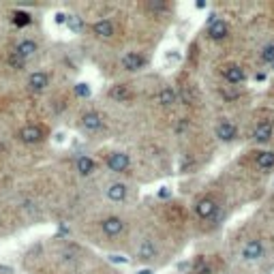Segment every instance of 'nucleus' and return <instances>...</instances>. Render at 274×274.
Here are the masks:
<instances>
[{"instance_id":"nucleus-13","label":"nucleus","mask_w":274,"mask_h":274,"mask_svg":"<svg viewBox=\"0 0 274 274\" xmlns=\"http://www.w3.org/2000/svg\"><path fill=\"white\" fill-rule=\"evenodd\" d=\"M272 135H274L272 122H270V120H263V122H259V124L253 128V135H251V137H253L257 144H265V142L272 140Z\"/></svg>"},{"instance_id":"nucleus-20","label":"nucleus","mask_w":274,"mask_h":274,"mask_svg":"<svg viewBox=\"0 0 274 274\" xmlns=\"http://www.w3.org/2000/svg\"><path fill=\"white\" fill-rule=\"evenodd\" d=\"M109 96H111L114 101H126L128 96H131V90H128L126 84H116V86H111Z\"/></svg>"},{"instance_id":"nucleus-2","label":"nucleus","mask_w":274,"mask_h":274,"mask_svg":"<svg viewBox=\"0 0 274 274\" xmlns=\"http://www.w3.org/2000/svg\"><path fill=\"white\" fill-rule=\"evenodd\" d=\"M263 253H265L263 240H259V238H253V240H248V242L242 246V251H240V257H242L244 261L253 263V261H259L261 257H263Z\"/></svg>"},{"instance_id":"nucleus-16","label":"nucleus","mask_w":274,"mask_h":274,"mask_svg":"<svg viewBox=\"0 0 274 274\" xmlns=\"http://www.w3.org/2000/svg\"><path fill=\"white\" fill-rule=\"evenodd\" d=\"M255 167L261 169V172H270V169H274V152H272V150L257 152V157H255Z\"/></svg>"},{"instance_id":"nucleus-27","label":"nucleus","mask_w":274,"mask_h":274,"mask_svg":"<svg viewBox=\"0 0 274 274\" xmlns=\"http://www.w3.org/2000/svg\"><path fill=\"white\" fill-rule=\"evenodd\" d=\"M150 9H152V11H163V9H167V7H165V5H161V3H152V5H150Z\"/></svg>"},{"instance_id":"nucleus-24","label":"nucleus","mask_w":274,"mask_h":274,"mask_svg":"<svg viewBox=\"0 0 274 274\" xmlns=\"http://www.w3.org/2000/svg\"><path fill=\"white\" fill-rule=\"evenodd\" d=\"M18 26H28L30 24V15L28 13H15V20H13Z\"/></svg>"},{"instance_id":"nucleus-3","label":"nucleus","mask_w":274,"mask_h":274,"mask_svg":"<svg viewBox=\"0 0 274 274\" xmlns=\"http://www.w3.org/2000/svg\"><path fill=\"white\" fill-rule=\"evenodd\" d=\"M221 73H223L225 82L231 84V86H238V84H244L246 82V71L240 67V64H233V62L225 64V67L221 69Z\"/></svg>"},{"instance_id":"nucleus-26","label":"nucleus","mask_w":274,"mask_h":274,"mask_svg":"<svg viewBox=\"0 0 274 274\" xmlns=\"http://www.w3.org/2000/svg\"><path fill=\"white\" fill-rule=\"evenodd\" d=\"M9 62L13 64V67H18V69H20V67H24V62H26V60H22V58H20V56H18V54H15V52H13V54H11V58H9Z\"/></svg>"},{"instance_id":"nucleus-21","label":"nucleus","mask_w":274,"mask_h":274,"mask_svg":"<svg viewBox=\"0 0 274 274\" xmlns=\"http://www.w3.org/2000/svg\"><path fill=\"white\" fill-rule=\"evenodd\" d=\"M67 26L73 32H82L84 22H82V18H77V15H67Z\"/></svg>"},{"instance_id":"nucleus-25","label":"nucleus","mask_w":274,"mask_h":274,"mask_svg":"<svg viewBox=\"0 0 274 274\" xmlns=\"http://www.w3.org/2000/svg\"><path fill=\"white\" fill-rule=\"evenodd\" d=\"M75 94L77 96H90V86H88V84H77L75 86Z\"/></svg>"},{"instance_id":"nucleus-14","label":"nucleus","mask_w":274,"mask_h":274,"mask_svg":"<svg viewBox=\"0 0 274 274\" xmlns=\"http://www.w3.org/2000/svg\"><path fill=\"white\" fill-rule=\"evenodd\" d=\"M92 32L99 39H111L116 35V26H114V22H109V20H99L92 24Z\"/></svg>"},{"instance_id":"nucleus-11","label":"nucleus","mask_w":274,"mask_h":274,"mask_svg":"<svg viewBox=\"0 0 274 274\" xmlns=\"http://www.w3.org/2000/svg\"><path fill=\"white\" fill-rule=\"evenodd\" d=\"M137 259H142V261H152L155 257L159 255V248H157V244L152 242L150 238H144L140 244H137Z\"/></svg>"},{"instance_id":"nucleus-15","label":"nucleus","mask_w":274,"mask_h":274,"mask_svg":"<svg viewBox=\"0 0 274 274\" xmlns=\"http://www.w3.org/2000/svg\"><path fill=\"white\" fill-rule=\"evenodd\" d=\"M105 195L109 201H116V204H120V201H124L126 195H128V189H126V184L122 182H111L107 191H105Z\"/></svg>"},{"instance_id":"nucleus-4","label":"nucleus","mask_w":274,"mask_h":274,"mask_svg":"<svg viewBox=\"0 0 274 274\" xmlns=\"http://www.w3.org/2000/svg\"><path fill=\"white\" fill-rule=\"evenodd\" d=\"M105 163L114 174H124V172H128V167H131V159H128L126 152H109Z\"/></svg>"},{"instance_id":"nucleus-5","label":"nucleus","mask_w":274,"mask_h":274,"mask_svg":"<svg viewBox=\"0 0 274 274\" xmlns=\"http://www.w3.org/2000/svg\"><path fill=\"white\" fill-rule=\"evenodd\" d=\"M120 64H122L124 71H142L148 64V58L142 52H126L122 58H120Z\"/></svg>"},{"instance_id":"nucleus-17","label":"nucleus","mask_w":274,"mask_h":274,"mask_svg":"<svg viewBox=\"0 0 274 274\" xmlns=\"http://www.w3.org/2000/svg\"><path fill=\"white\" fill-rule=\"evenodd\" d=\"M47 84H50V75L43 73V71H37V73H32L28 77V86H30V90H35V92L45 90Z\"/></svg>"},{"instance_id":"nucleus-6","label":"nucleus","mask_w":274,"mask_h":274,"mask_svg":"<svg viewBox=\"0 0 274 274\" xmlns=\"http://www.w3.org/2000/svg\"><path fill=\"white\" fill-rule=\"evenodd\" d=\"M20 140L24 144H39L45 140V128L39 124H26L20 128Z\"/></svg>"},{"instance_id":"nucleus-19","label":"nucleus","mask_w":274,"mask_h":274,"mask_svg":"<svg viewBox=\"0 0 274 274\" xmlns=\"http://www.w3.org/2000/svg\"><path fill=\"white\" fill-rule=\"evenodd\" d=\"M75 169H77L79 176H90V174L96 172V161L84 155V157H79V159L75 161Z\"/></svg>"},{"instance_id":"nucleus-8","label":"nucleus","mask_w":274,"mask_h":274,"mask_svg":"<svg viewBox=\"0 0 274 274\" xmlns=\"http://www.w3.org/2000/svg\"><path fill=\"white\" fill-rule=\"evenodd\" d=\"M214 133H216V137H219L221 142H225V144H229V142H233L238 137V126L231 122V120H227V118H223L219 124H216V128H214Z\"/></svg>"},{"instance_id":"nucleus-23","label":"nucleus","mask_w":274,"mask_h":274,"mask_svg":"<svg viewBox=\"0 0 274 274\" xmlns=\"http://www.w3.org/2000/svg\"><path fill=\"white\" fill-rule=\"evenodd\" d=\"M208 272H210V265L206 263L204 257H199L195 261V265H193V274H208Z\"/></svg>"},{"instance_id":"nucleus-28","label":"nucleus","mask_w":274,"mask_h":274,"mask_svg":"<svg viewBox=\"0 0 274 274\" xmlns=\"http://www.w3.org/2000/svg\"><path fill=\"white\" fill-rule=\"evenodd\" d=\"M135 274H155V272H152L150 268H142V270H137Z\"/></svg>"},{"instance_id":"nucleus-10","label":"nucleus","mask_w":274,"mask_h":274,"mask_svg":"<svg viewBox=\"0 0 274 274\" xmlns=\"http://www.w3.org/2000/svg\"><path fill=\"white\" fill-rule=\"evenodd\" d=\"M82 126L88 133H96V131H101V128L105 126V120H103V116L99 114V111H86V114L82 116Z\"/></svg>"},{"instance_id":"nucleus-1","label":"nucleus","mask_w":274,"mask_h":274,"mask_svg":"<svg viewBox=\"0 0 274 274\" xmlns=\"http://www.w3.org/2000/svg\"><path fill=\"white\" fill-rule=\"evenodd\" d=\"M216 212H219V204H216V199L206 195V197H199L195 201V214L199 216V219L204 221H210L216 216Z\"/></svg>"},{"instance_id":"nucleus-7","label":"nucleus","mask_w":274,"mask_h":274,"mask_svg":"<svg viewBox=\"0 0 274 274\" xmlns=\"http://www.w3.org/2000/svg\"><path fill=\"white\" fill-rule=\"evenodd\" d=\"M229 35V26L225 20H219V18H210V24H208V37L212 39V41H223V39H227Z\"/></svg>"},{"instance_id":"nucleus-12","label":"nucleus","mask_w":274,"mask_h":274,"mask_svg":"<svg viewBox=\"0 0 274 274\" xmlns=\"http://www.w3.org/2000/svg\"><path fill=\"white\" fill-rule=\"evenodd\" d=\"M157 103L161 107H174L178 103V90L174 86H163L157 94Z\"/></svg>"},{"instance_id":"nucleus-22","label":"nucleus","mask_w":274,"mask_h":274,"mask_svg":"<svg viewBox=\"0 0 274 274\" xmlns=\"http://www.w3.org/2000/svg\"><path fill=\"white\" fill-rule=\"evenodd\" d=\"M259 58H261V62H270V64H274V43H270V45L263 47L261 54H259Z\"/></svg>"},{"instance_id":"nucleus-18","label":"nucleus","mask_w":274,"mask_h":274,"mask_svg":"<svg viewBox=\"0 0 274 274\" xmlns=\"http://www.w3.org/2000/svg\"><path fill=\"white\" fill-rule=\"evenodd\" d=\"M37 50H39V45L35 41H30V39H26V41H20L18 43V47H15V54H18L22 60H28V58H32V56L37 54Z\"/></svg>"},{"instance_id":"nucleus-9","label":"nucleus","mask_w":274,"mask_h":274,"mask_svg":"<svg viewBox=\"0 0 274 274\" xmlns=\"http://www.w3.org/2000/svg\"><path fill=\"white\" fill-rule=\"evenodd\" d=\"M101 229H103L105 236L116 238V236H120V233L124 231V221L120 219V216H107V219L101 221Z\"/></svg>"}]
</instances>
